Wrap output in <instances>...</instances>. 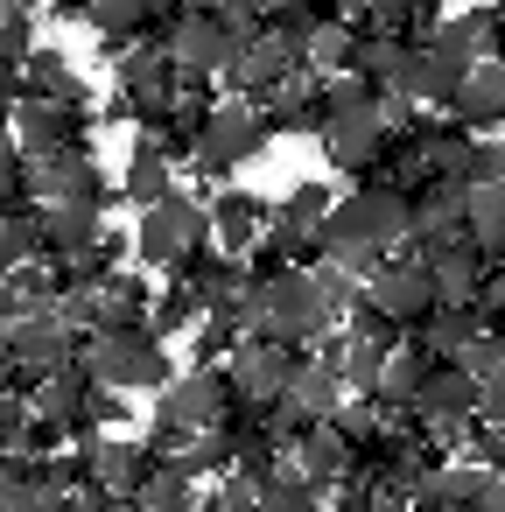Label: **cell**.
<instances>
[{
  "instance_id": "obj_36",
  "label": "cell",
  "mask_w": 505,
  "mask_h": 512,
  "mask_svg": "<svg viewBox=\"0 0 505 512\" xmlns=\"http://www.w3.org/2000/svg\"><path fill=\"white\" fill-rule=\"evenodd\" d=\"M330 204H337V197H330V183H316V176H309V183H295V190H288V197L274 204V218H288V225L316 232V225L330 218Z\"/></svg>"
},
{
  "instance_id": "obj_29",
  "label": "cell",
  "mask_w": 505,
  "mask_h": 512,
  "mask_svg": "<svg viewBox=\"0 0 505 512\" xmlns=\"http://www.w3.org/2000/svg\"><path fill=\"white\" fill-rule=\"evenodd\" d=\"M204 316H218V323H225V330H239V337H246V330H260V323H267V281L239 274L225 295H211V302H204Z\"/></svg>"
},
{
  "instance_id": "obj_4",
  "label": "cell",
  "mask_w": 505,
  "mask_h": 512,
  "mask_svg": "<svg viewBox=\"0 0 505 512\" xmlns=\"http://www.w3.org/2000/svg\"><path fill=\"white\" fill-rule=\"evenodd\" d=\"M127 239H134L127 253H134L141 267H155V274H169V267H176V260L190 253V246H204V239H211V218H204V197H190V190H169L162 204H148V211H141V225H134Z\"/></svg>"
},
{
  "instance_id": "obj_40",
  "label": "cell",
  "mask_w": 505,
  "mask_h": 512,
  "mask_svg": "<svg viewBox=\"0 0 505 512\" xmlns=\"http://www.w3.org/2000/svg\"><path fill=\"white\" fill-rule=\"evenodd\" d=\"M302 274H309V281H316V295H323V302H330V309H337V323H344V309H351V302H358V281H351V274H344V267H337V260H316V267H302Z\"/></svg>"
},
{
  "instance_id": "obj_7",
  "label": "cell",
  "mask_w": 505,
  "mask_h": 512,
  "mask_svg": "<svg viewBox=\"0 0 505 512\" xmlns=\"http://www.w3.org/2000/svg\"><path fill=\"white\" fill-rule=\"evenodd\" d=\"M232 372L225 365H190L183 379H169L162 393H155V414H169V421H183L190 435L197 428H218L225 421V407H232Z\"/></svg>"
},
{
  "instance_id": "obj_44",
  "label": "cell",
  "mask_w": 505,
  "mask_h": 512,
  "mask_svg": "<svg viewBox=\"0 0 505 512\" xmlns=\"http://www.w3.org/2000/svg\"><path fill=\"white\" fill-rule=\"evenodd\" d=\"M15 316H29V309H22V295H15V281H8V274H0V323H15Z\"/></svg>"
},
{
  "instance_id": "obj_38",
  "label": "cell",
  "mask_w": 505,
  "mask_h": 512,
  "mask_svg": "<svg viewBox=\"0 0 505 512\" xmlns=\"http://www.w3.org/2000/svg\"><path fill=\"white\" fill-rule=\"evenodd\" d=\"M57 323H64L71 337H92V330H106V323H99V295H92V281H71V288L57 295Z\"/></svg>"
},
{
  "instance_id": "obj_31",
  "label": "cell",
  "mask_w": 505,
  "mask_h": 512,
  "mask_svg": "<svg viewBox=\"0 0 505 512\" xmlns=\"http://www.w3.org/2000/svg\"><path fill=\"white\" fill-rule=\"evenodd\" d=\"M253 512H323V491L295 470V463H281L267 484H260V505Z\"/></svg>"
},
{
  "instance_id": "obj_22",
  "label": "cell",
  "mask_w": 505,
  "mask_h": 512,
  "mask_svg": "<svg viewBox=\"0 0 505 512\" xmlns=\"http://www.w3.org/2000/svg\"><path fill=\"white\" fill-rule=\"evenodd\" d=\"M113 64H120V92H148V99H169V92H176V78H183V71H176V57H169L162 43H148V36H141V43H127Z\"/></svg>"
},
{
  "instance_id": "obj_46",
  "label": "cell",
  "mask_w": 505,
  "mask_h": 512,
  "mask_svg": "<svg viewBox=\"0 0 505 512\" xmlns=\"http://www.w3.org/2000/svg\"><path fill=\"white\" fill-rule=\"evenodd\" d=\"M50 8H57V15H78V22H85V15H92V0H50Z\"/></svg>"
},
{
  "instance_id": "obj_17",
  "label": "cell",
  "mask_w": 505,
  "mask_h": 512,
  "mask_svg": "<svg viewBox=\"0 0 505 512\" xmlns=\"http://www.w3.org/2000/svg\"><path fill=\"white\" fill-rule=\"evenodd\" d=\"M428 50H442V57H456V64L491 57V50H498V22H491V8H456V15H435Z\"/></svg>"
},
{
  "instance_id": "obj_5",
  "label": "cell",
  "mask_w": 505,
  "mask_h": 512,
  "mask_svg": "<svg viewBox=\"0 0 505 512\" xmlns=\"http://www.w3.org/2000/svg\"><path fill=\"white\" fill-rule=\"evenodd\" d=\"M260 330H274L281 344H302V351H309L323 330H337V309L316 295V281H309L302 267H288V274L267 281V323H260Z\"/></svg>"
},
{
  "instance_id": "obj_26",
  "label": "cell",
  "mask_w": 505,
  "mask_h": 512,
  "mask_svg": "<svg viewBox=\"0 0 505 512\" xmlns=\"http://www.w3.org/2000/svg\"><path fill=\"white\" fill-rule=\"evenodd\" d=\"M169 190H176V169H169L155 148L134 141V155H127V169H120V197H127L134 211H148V204H162Z\"/></svg>"
},
{
  "instance_id": "obj_9",
  "label": "cell",
  "mask_w": 505,
  "mask_h": 512,
  "mask_svg": "<svg viewBox=\"0 0 505 512\" xmlns=\"http://www.w3.org/2000/svg\"><path fill=\"white\" fill-rule=\"evenodd\" d=\"M71 358H78V337L57 323V309H29V316L8 323V365H15V372L43 379V372H57V365H71Z\"/></svg>"
},
{
  "instance_id": "obj_30",
  "label": "cell",
  "mask_w": 505,
  "mask_h": 512,
  "mask_svg": "<svg viewBox=\"0 0 505 512\" xmlns=\"http://www.w3.org/2000/svg\"><path fill=\"white\" fill-rule=\"evenodd\" d=\"M428 365H435V358H428L414 337H400V344L386 351V365H379V400H400V407H414V393H421Z\"/></svg>"
},
{
  "instance_id": "obj_39",
  "label": "cell",
  "mask_w": 505,
  "mask_h": 512,
  "mask_svg": "<svg viewBox=\"0 0 505 512\" xmlns=\"http://www.w3.org/2000/svg\"><path fill=\"white\" fill-rule=\"evenodd\" d=\"M232 351H239V330H225L218 316H197V330H190V358H197V365H232Z\"/></svg>"
},
{
  "instance_id": "obj_33",
  "label": "cell",
  "mask_w": 505,
  "mask_h": 512,
  "mask_svg": "<svg viewBox=\"0 0 505 512\" xmlns=\"http://www.w3.org/2000/svg\"><path fill=\"white\" fill-rule=\"evenodd\" d=\"M197 309H204V302H197L190 288H176V281H169V288L148 302V330H155L162 344H169V337H190V330H197Z\"/></svg>"
},
{
  "instance_id": "obj_19",
  "label": "cell",
  "mask_w": 505,
  "mask_h": 512,
  "mask_svg": "<svg viewBox=\"0 0 505 512\" xmlns=\"http://www.w3.org/2000/svg\"><path fill=\"white\" fill-rule=\"evenodd\" d=\"M85 456H92V477H99L106 491H141V477H148V463H155V449L134 442V435H92Z\"/></svg>"
},
{
  "instance_id": "obj_32",
  "label": "cell",
  "mask_w": 505,
  "mask_h": 512,
  "mask_svg": "<svg viewBox=\"0 0 505 512\" xmlns=\"http://www.w3.org/2000/svg\"><path fill=\"white\" fill-rule=\"evenodd\" d=\"M36 491H50V470H43V456L0 449V512H15V505H22V498H36Z\"/></svg>"
},
{
  "instance_id": "obj_28",
  "label": "cell",
  "mask_w": 505,
  "mask_h": 512,
  "mask_svg": "<svg viewBox=\"0 0 505 512\" xmlns=\"http://www.w3.org/2000/svg\"><path fill=\"white\" fill-rule=\"evenodd\" d=\"M351 64H358V29H351V22H323V29H309V43H302V71L337 78V71H351Z\"/></svg>"
},
{
  "instance_id": "obj_23",
  "label": "cell",
  "mask_w": 505,
  "mask_h": 512,
  "mask_svg": "<svg viewBox=\"0 0 505 512\" xmlns=\"http://www.w3.org/2000/svg\"><path fill=\"white\" fill-rule=\"evenodd\" d=\"M92 295H99V323L106 330H134V323H148V281L134 274V267H113V274H99L92 281Z\"/></svg>"
},
{
  "instance_id": "obj_27",
  "label": "cell",
  "mask_w": 505,
  "mask_h": 512,
  "mask_svg": "<svg viewBox=\"0 0 505 512\" xmlns=\"http://www.w3.org/2000/svg\"><path fill=\"white\" fill-rule=\"evenodd\" d=\"M134 498H141L148 512H190V505H197V477H190V470H183L176 456H155Z\"/></svg>"
},
{
  "instance_id": "obj_1",
  "label": "cell",
  "mask_w": 505,
  "mask_h": 512,
  "mask_svg": "<svg viewBox=\"0 0 505 512\" xmlns=\"http://www.w3.org/2000/svg\"><path fill=\"white\" fill-rule=\"evenodd\" d=\"M78 365H85L99 386H113V393H162V386L176 379V365H169V344H162L148 323H134V330H92V337H78Z\"/></svg>"
},
{
  "instance_id": "obj_3",
  "label": "cell",
  "mask_w": 505,
  "mask_h": 512,
  "mask_svg": "<svg viewBox=\"0 0 505 512\" xmlns=\"http://www.w3.org/2000/svg\"><path fill=\"white\" fill-rule=\"evenodd\" d=\"M323 232V260L337 253V246H400V232H407V204H400V190H386V183H365V190H351V197H337L330 204V218L316 225Z\"/></svg>"
},
{
  "instance_id": "obj_47",
  "label": "cell",
  "mask_w": 505,
  "mask_h": 512,
  "mask_svg": "<svg viewBox=\"0 0 505 512\" xmlns=\"http://www.w3.org/2000/svg\"><path fill=\"white\" fill-rule=\"evenodd\" d=\"M190 8H204V15H225V8H232V0H190Z\"/></svg>"
},
{
  "instance_id": "obj_25",
  "label": "cell",
  "mask_w": 505,
  "mask_h": 512,
  "mask_svg": "<svg viewBox=\"0 0 505 512\" xmlns=\"http://www.w3.org/2000/svg\"><path fill=\"white\" fill-rule=\"evenodd\" d=\"M281 400H288L295 414H309V421H330V414H337V400H344V379H337L330 365L302 358V365H295V379L281 386Z\"/></svg>"
},
{
  "instance_id": "obj_42",
  "label": "cell",
  "mask_w": 505,
  "mask_h": 512,
  "mask_svg": "<svg viewBox=\"0 0 505 512\" xmlns=\"http://www.w3.org/2000/svg\"><path fill=\"white\" fill-rule=\"evenodd\" d=\"M15 512H78V491H36V498H22Z\"/></svg>"
},
{
  "instance_id": "obj_2",
  "label": "cell",
  "mask_w": 505,
  "mask_h": 512,
  "mask_svg": "<svg viewBox=\"0 0 505 512\" xmlns=\"http://www.w3.org/2000/svg\"><path fill=\"white\" fill-rule=\"evenodd\" d=\"M267 120H260V106H246V99H218L211 113H204V127H197V155H190V176L197 183H225L232 169H246V162H260L267 155Z\"/></svg>"
},
{
  "instance_id": "obj_12",
  "label": "cell",
  "mask_w": 505,
  "mask_h": 512,
  "mask_svg": "<svg viewBox=\"0 0 505 512\" xmlns=\"http://www.w3.org/2000/svg\"><path fill=\"white\" fill-rule=\"evenodd\" d=\"M400 204H407V232L400 239H449V232H463V190L442 183V176L407 183Z\"/></svg>"
},
{
  "instance_id": "obj_24",
  "label": "cell",
  "mask_w": 505,
  "mask_h": 512,
  "mask_svg": "<svg viewBox=\"0 0 505 512\" xmlns=\"http://www.w3.org/2000/svg\"><path fill=\"white\" fill-rule=\"evenodd\" d=\"M414 407L421 414H477V379L456 358H435L428 379H421V393H414Z\"/></svg>"
},
{
  "instance_id": "obj_20",
  "label": "cell",
  "mask_w": 505,
  "mask_h": 512,
  "mask_svg": "<svg viewBox=\"0 0 505 512\" xmlns=\"http://www.w3.org/2000/svg\"><path fill=\"white\" fill-rule=\"evenodd\" d=\"M15 85H22L29 99H71V106H85V78H78V64H71L64 50H50V43H36V50L22 57Z\"/></svg>"
},
{
  "instance_id": "obj_10",
  "label": "cell",
  "mask_w": 505,
  "mask_h": 512,
  "mask_svg": "<svg viewBox=\"0 0 505 512\" xmlns=\"http://www.w3.org/2000/svg\"><path fill=\"white\" fill-rule=\"evenodd\" d=\"M162 50L176 57V71H197V78H218L225 57H232V29L225 15H204V8H183L162 36Z\"/></svg>"
},
{
  "instance_id": "obj_43",
  "label": "cell",
  "mask_w": 505,
  "mask_h": 512,
  "mask_svg": "<svg viewBox=\"0 0 505 512\" xmlns=\"http://www.w3.org/2000/svg\"><path fill=\"white\" fill-rule=\"evenodd\" d=\"M15 99H22V85H15V71H0V134H8V113H15Z\"/></svg>"
},
{
  "instance_id": "obj_45",
  "label": "cell",
  "mask_w": 505,
  "mask_h": 512,
  "mask_svg": "<svg viewBox=\"0 0 505 512\" xmlns=\"http://www.w3.org/2000/svg\"><path fill=\"white\" fill-rule=\"evenodd\" d=\"M365 512H414V505H407V498H386V491H379V498H372Z\"/></svg>"
},
{
  "instance_id": "obj_37",
  "label": "cell",
  "mask_w": 505,
  "mask_h": 512,
  "mask_svg": "<svg viewBox=\"0 0 505 512\" xmlns=\"http://www.w3.org/2000/svg\"><path fill=\"white\" fill-rule=\"evenodd\" d=\"M344 330H351V337H365V344H379V351H393V344L407 337V330H400L386 309H372V302H365V288H358V302L344 309Z\"/></svg>"
},
{
  "instance_id": "obj_13",
  "label": "cell",
  "mask_w": 505,
  "mask_h": 512,
  "mask_svg": "<svg viewBox=\"0 0 505 512\" xmlns=\"http://www.w3.org/2000/svg\"><path fill=\"white\" fill-rule=\"evenodd\" d=\"M204 218H211V246H225V253H246V246L267 232L274 204H267L260 190H218V197L204 204Z\"/></svg>"
},
{
  "instance_id": "obj_34",
  "label": "cell",
  "mask_w": 505,
  "mask_h": 512,
  "mask_svg": "<svg viewBox=\"0 0 505 512\" xmlns=\"http://www.w3.org/2000/svg\"><path fill=\"white\" fill-rule=\"evenodd\" d=\"M43 253V232H36V211H0V274H15L22 260Z\"/></svg>"
},
{
  "instance_id": "obj_18",
  "label": "cell",
  "mask_w": 505,
  "mask_h": 512,
  "mask_svg": "<svg viewBox=\"0 0 505 512\" xmlns=\"http://www.w3.org/2000/svg\"><path fill=\"white\" fill-rule=\"evenodd\" d=\"M351 456H358V449H351V442H344L330 421H309V428L295 435V449H288V463H295V470H302L316 491H330V484L351 470Z\"/></svg>"
},
{
  "instance_id": "obj_8",
  "label": "cell",
  "mask_w": 505,
  "mask_h": 512,
  "mask_svg": "<svg viewBox=\"0 0 505 512\" xmlns=\"http://www.w3.org/2000/svg\"><path fill=\"white\" fill-rule=\"evenodd\" d=\"M295 365H302V344H281L274 330H246L225 372H232V386L246 400H281V386L295 379Z\"/></svg>"
},
{
  "instance_id": "obj_21",
  "label": "cell",
  "mask_w": 505,
  "mask_h": 512,
  "mask_svg": "<svg viewBox=\"0 0 505 512\" xmlns=\"http://www.w3.org/2000/svg\"><path fill=\"white\" fill-rule=\"evenodd\" d=\"M92 36H99V50L106 57H120L127 43H141V36H155V0H92Z\"/></svg>"
},
{
  "instance_id": "obj_41",
  "label": "cell",
  "mask_w": 505,
  "mask_h": 512,
  "mask_svg": "<svg viewBox=\"0 0 505 512\" xmlns=\"http://www.w3.org/2000/svg\"><path fill=\"white\" fill-rule=\"evenodd\" d=\"M211 505H218V512H253V505H260V477H246V470H225Z\"/></svg>"
},
{
  "instance_id": "obj_49",
  "label": "cell",
  "mask_w": 505,
  "mask_h": 512,
  "mask_svg": "<svg viewBox=\"0 0 505 512\" xmlns=\"http://www.w3.org/2000/svg\"><path fill=\"white\" fill-rule=\"evenodd\" d=\"M498 141H505V120H498Z\"/></svg>"
},
{
  "instance_id": "obj_15",
  "label": "cell",
  "mask_w": 505,
  "mask_h": 512,
  "mask_svg": "<svg viewBox=\"0 0 505 512\" xmlns=\"http://www.w3.org/2000/svg\"><path fill=\"white\" fill-rule=\"evenodd\" d=\"M36 232H43V260H71L106 232V211H92V204H36Z\"/></svg>"
},
{
  "instance_id": "obj_11",
  "label": "cell",
  "mask_w": 505,
  "mask_h": 512,
  "mask_svg": "<svg viewBox=\"0 0 505 512\" xmlns=\"http://www.w3.org/2000/svg\"><path fill=\"white\" fill-rule=\"evenodd\" d=\"M365 302H372V309H386L400 330H414V323L435 309V281H428V267H421V260H393V253H386V267L365 281Z\"/></svg>"
},
{
  "instance_id": "obj_35",
  "label": "cell",
  "mask_w": 505,
  "mask_h": 512,
  "mask_svg": "<svg viewBox=\"0 0 505 512\" xmlns=\"http://www.w3.org/2000/svg\"><path fill=\"white\" fill-rule=\"evenodd\" d=\"M372 106H379V85H372V78H358V71L323 78V113H330V120H351V113H372Z\"/></svg>"
},
{
  "instance_id": "obj_14",
  "label": "cell",
  "mask_w": 505,
  "mask_h": 512,
  "mask_svg": "<svg viewBox=\"0 0 505 512\" xmlns=\"http://www.w3.org/2000/svg\"><path fill=\"white\" fill-rule=\"evenodd\" d=\"M316 141H323V155H330V169H337V176H358V183H365V176H372V162H379V141H386V134H379V120H372V113H351V120H323V134H316Z\"/></svg>"
},
{
  "instance_id": "obj_16",
  "label": "cell",
  "mask_w": 505,
  "mask_h": 512,
  "mask_svg": "<svg viewBox=\"0 0 505 512\" xmlns=\"http://www.w3.org/2000/svg\"><path fill=\"white\" fill-rule=\"evenodd\" d=\"M449 120H463L470 134H477V127H498V120H505V57H477V64L463 71V92H456Z\"/></svg>"
},
{
  "instance_id": "obj_48",
  "label": "cell",
  "mask_w": 505,
  "mask_h": 512,
  "mask_svg": "<svg viewBox=\"0 0 505 512\" xmlns=\"http://www.w3.org/2000/svg\"><path fill=\"white\" fill-rule=\"evenodd\" d=\"M190 512H218V505H190Z\"/></svg>"
},
{
  "instance_id": "obj_6",
  "label": "cell",
  "mask_w": 505,
  "mask_h": 512,
  "mask_svg": "<svg viewBox=\"0 0 505 512\" xmlns=\"http://www.w3.org/2000/svg\"><path fill=\"white\" fill-rule=\"evenodd\" d=\"M8 134H15V148L36 162V155H64V148H85V134H92V120H85V106H71V99H15V113H8Z\"/></svg>"
}]
</instances>
